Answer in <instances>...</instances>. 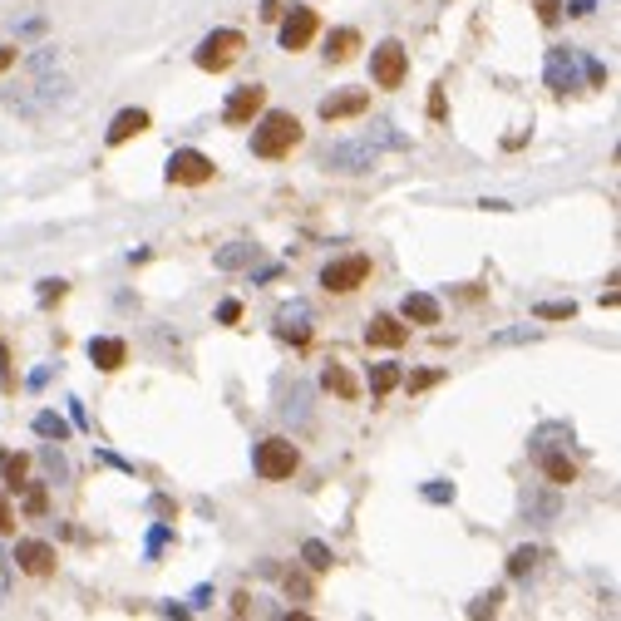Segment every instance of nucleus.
Returning a JSON list of instances; mask_svg holds the SVG:
<instances>
[{"label":"nucleus","mask_w":621,"mask_h":621,"mask_svg":"<svg viewBox=\"0 0 621 621\" xmlns=\"http://www.w3.org/2000/svg\"><path fill=\"white\" fill-rule=\"evenodd\" d=\"M149 508L158 513V518H173V503H168V498H153V503H149Z\"/></svg>","instance_id":"nucleus-56"},{"label":"nucleus","mask_w":621,"mask_h":621,"mask_svg":"<svg viewBox=\"0 0 621 621\" xmlns=\"http://www.w3.org/2000/svg\"><path fill=\"white\" fill-rule=\"evenodd\" d=\"M315 30H321V15L311 5H291V10H281L277 40H281V50H306L315 40Z\"/></svg>","instance_id":"nucleus-9"},{"label":"nucleus","mask_w":621,"mask_h":621,"mask_svg":"<svg viewBox=\"0 0 621 621\" xmlns=\"http://www.w3.org/2000/svg\"><path fill=\"white\" fill-rule=\"evenodd\" d=\"M20 503H25V513H30V518H40V513H45L50 508V493H45V483H20Z\"/></svg>","instance_id":"nucleus-29"},{"label":"nucleus","mask_w":621,"mask_h":621,"mask_svg":"<svg viewBox=\"0 0 621 621\" xmlns=\"http://www.w3.org/2000/svg\"><path fill=\"white\" fill-rule=\"evenodd\" d=\"M543 562V553H538V547H513V553H508V577H518V582H523V577H533V567H538Z\"/></svg>","instance_id":"nucleus-28"},{"label":"nucleus","mask_w":621,"mask_h":621,"mask_svg":"<svg viewBox=\"0 0 621 621\" xmlns=\"http://www.w3.org/2000/svg\"><path fill=\"white\" fill-rule=\"evenodd\" d=\"M533 315H538V321H572V315H577V301H538Z\"/></svg>","instance_id":"nucleus-32"},{"label":"nucleus","mask_w":621,"mask_h":621,"mask_svg":"<svg viewBox=\"0 0 621 621\" xmlns=\"http://www.w3.org/2000/svg\"><path fill=\"white\" fill-rule=\"evenodd\" d=\"M399 315L405 321H415V325H439V315H444V306H439L429 291H409L405 301H399Z\"/></svg>","instance_id":"nucleus-19"},{"label":"nucleus","mask_w":621,"mask_h":621,"mask_svg":"<svg viewBox=\"0 0 621 621\" xmlns=\"http://www.w3.org/2000/svg\"><path fill=\"white\" fill-rule=\"evenodd\" d=\"M498 602H503V587H489V592H479V597L464 607V616H473V621H479V616H493V612H498Z\"/></svg>","instance_id":"nucleus-30"},{"label":"nucleus","mask_w":621,"mask_h":621,"mask_svg":"<svg viewBox=\"0 0 621 621\" xmlns=\"http://www.w3.org/2000/svg\"><path fill=\"white\" fill-rule=\"evenodd\" d=\"M163 178L173 187H203V183H213V178H217V163L207 153H197V149H173V153H168Z\"/></svg>","instance_id":"nucleus-6"},{"label":"nucleus","mask_w":621,"mask_h":621,"mask_svg":"<svg viewBox=\"0 0 621 621\" xmlns=\"http://www.w3.org/2000/svg\"><path fill=\"white\" fill-rule=\"evenodd\" d=\"M10 65H15V45H0V75H5Z\"/></svg>","instance_id":"nucleus-55"},{"label":"nucleus","mask_w":621,"mask_h":621,"mask_svg":"<svg viewBox=\"0 0 621 621\" xmlns=\"http://www.w3.org/2000/svg\"><path fill=\"white\" fill-rule=\"evenodd\" d=\"M301 562H306L311 572H331V562H335L331 543H321V538H306V543H301Z\"/></svg>","instance_id":"nucleus-26"},{"label":"nucleus","mask_w":621,"mask_h":621,"mask_svg":"<svg viewBox=\"0 0 621 621\" xmlns=\"http://www.w3.org/2000/svg\"><path fill=\"white\" fill-rule=\"evenodd\" d=\"M562 5L567 0H533V10H538L543 25H557V20H562Z\"/></svg>","instance_id":"nucleus-39"},{"label":"nucleus","mask_w":621,"mask_h":621,"mask_svg":"<svg viewBox=\"0 0 621 621\" xmlns=\"http://www.w3.org/2000/svg\"><path fill=\"white\" fill-rule=\"evenodd\" d=\"M538 325H518V331H503V335H493V345H518V341H538Z\"/></svg>","instance_id":"nucleus-37"},{"label":"nucleus","mask_w":621,"mask_h":621,"mask_svg":"<svg viewBox=\"0 0 621 621\" xmlns=\"http://www.w3.org/2000/svg\"><path fill=\"white\" fill-rule=\"evenodd\" d=\"M40 464H45V473H50L45 483H69V464H65V454H59L55 439H45V449H40Z\"/></svg>","instance_id":"nucleus-27"},{"label":"nucleus","mask_w":621,"mask_h":621,"mask_svg":"<svg viewBox=\"0 0 621 621\" xmlns=\"http://www.w3.org/2000/svg\"><path fill=\"white\" fill-rule=\"evenodd\" d=\"M483 213H513V203H503V197H483Z\"/></svg>","instance_id":"nucleus-50"},{"label":"nucleus","mask_w":621,"mask_h":621,"mask_svg":"<svg viewBox=\"0 0 621 621\" xmlns=\"http://www.w3.org/2000/svg\"><path fill=\"white\" fill-rule=\"evenodd\" d=\"M217 321H223V325H237V321H242V301L227 297L223 306H217Z\"/></svg>","instance_id":"nucleus-43"},{"label":"nucleus","mask_w":621,"mask_h":621,"mask_svg":"<svg viewBox=\"0 0 621 621\" xmlns=\"http://www.w3.org/2000/svg\"><path fill=\"white\" fill-rule=\"evenodd\" d=\"M35 434H40V439H55V444H65V439L75 434V425H69L65 415H55V409H40V415H35Z\"/></svg>","instance_id":"nucleus-24"},{"label":"nucleus","mask_w":621,"mask_h":621,"mask_svg":"<svg viewBox=\"0 0 621 621\" xmlns=\"http://www.w3.org/2000/svg\"><path fill=\"white\" fill-rule=\"evenodd\" d=\"M405 341H409V325L399 321V315H375V321L365 325V345H380V351H399Z\"/></svg>","instance_id":"nucleus-17"},{"label":"nucleus","mask_w":621,"mask_h":621,"mask_svg":"<svg viewBox=\"0 0 621 621\" xmlns=\"http://www.w3.org/2000/svg\"><path fill=\"white\" fill-rule=\"evenodd\" d=\"M355 50H361V30L355 25H335L331 35H325V59H331V65H345Z\"/></svg>","instance_id":"nucleus-22"},{"label":"nucleus","mask_w":621,"mask_h":621,"mask_svg":"<svg viewBox=\"0 0 621 621\" xmlns=\"http://www.w3.org/2000/svg\"><path fill=\"white\" fill-rule=\"evenodd\" d=\"M577 65H582V75H587V84H592V89H607L612 69H607L602 59H592V55H582V50H577Z\"/></svg>","instance_id":"nucleus-34"},{"label":"nucleus","mask_w":621,"mask_h":621,"mask_svg":"<svg viewBox=\"0 0 621 621\" xmlns=\"http://www.w3.org/2000/svg\"><path fill=\"white\" fill-rule=\"evenodd\" d=\"M454 483H444V479H425V483H419V498H425V503H454Z\"/></svg>","instance_id":"nucleus-35"},{"label":"nucleus","mask_w":621,"mask_h":621,"mask_svg":"<svg viewBox=\"0 0 621 621\" xmlns=\"http://www.w3.org/2000/svg\"><path fill=\"white\" fill-rule=\"evenodd\" d=\"M89 361H94V370L114 375V370L129 365V345H123L119 335H94V341H89Z\"/></svg>","instance_id":"nucleus-16"},{"label":"nucleus","mask_w":621,"mask_h":621,"mask_svg":"<svg viewBox=\"0 0 621 621\" xmlns=\"http://www.w3.org/2000/svg\"><path fill=\"white\" fill-rule=\"evenodd\" d=\"M365 281H370V257L365 251H351V257H335L321 267V287L335 291V297H345V291H361Z\"/></svg>","instance_id":"nucleus-8"},{"label":"nucleus","mask_w":621,"mask_h":621,"mask_svg":"<svg viewBox=\"0 0 621 621\" xmlns=\"http://www.w3.org/2000/svg\"><path fill=\"white\" fill-rule=\"evenodd\" d=\"M439 380H444V370H419V375H409V389H429Z\"/></svg>","instance_id":"nucleus-46"},{"label":"nucleus","mask_w":621,"mask_h":621,"mask_svg":"<svg viewBox=\"0 0 621 621\" xmlns=\"http://www.w3.org/2000/svg\"><path fill=\"white\" fill-rule=\"evenodd\" d=\"M55 547H50L45 538H20L15 543V567L25 577H55Z\"/></svg>","instance_id":"nucleus-13"},{"label":"nucleus","mask_w":621,"mask_h":621,"mask_svg":"<svg viewBox=\"0 0 621 621\" xmlns=\"http://www.w3.org/2000/svg\"><path fill=\"white\" fill-rule=\"evenodd\" d=\"M251 469H257V479L277 483V479H291V473L301 469V454L291 439H261V444L251 449Z\"/></svg>","instance_id":"nucleus-4"},{"label":"nucleus","mask_w":621,"mask_h":621,"mask_svg":"<svg viewBox=\"0 0 621 621\" xmlns=\"http://www.w3.org/2000/svg\"><path fill=\"white\" fill-rule=\"evenodd\" d=\"M257 15H261V20H281V0H261Z\"/></svg>","instance_id":"nucleus-51"},{"label":"nucleus","mask_w":621,"mask_h":621,"mask_svg":"<svg viewBox=\"0 0 621 621\" xmlns=\"http://www.w3.org/2000/svg\"><path fill=\"white\" fill-rule=\"evenodd\" d=\"M380 153L385 149L365 133V139H351V143H331V149L321 153V168H331V173H370Z\"/></svg>","instance_id":"nucleus-5"},{"label":"nucleus","mask_w":621,"mask_h":621,"mask_svg":"<svg viewBox=\"0 0 621 621\" xmlns=\"http://www.w3.org/2000/svg\"><path fill=\"white\" fill-rule=\"evenodd\" d=\"M533 459H538V469L547 473V483H557V489H562V483H577V464L567 454H557L553 444L533 449Z\"/></svg>","instance_id":"nucleus-18"},{"label":"nucleus","mask_w":621,"mask_h":621,"mask_svg":"<svg viewBox=\"0 0 621 621\" xmlns=\"http://www.w3.org/2000/svg\"><path fill=\"white\" fill-rule=\"evenodd\" d=\"M592 10H597V0H567V5H562V15H572V20H587V15H592Z\"/></svg>","instance_id":"nucleus-44"},{"label":"nucleus","mask_w":621,"mask_h":621,"mask_svg":"<svg viewBox=\"0 0 621 621\" xmlns=\"http://www.w3.org/2000/svg\"><path fill=\"white\" fill-rule=\"evenodd\" d=\"M306 399H311V389H306V385H297V389L287 395V405H281V415H287L291 425H306Z\"/></svg>","instance_id":"nucleus-33"},{"label":"nucleus","mask_w":621,"mask_h":621,"mask_svg":"<svg viewBox=\"0 0 621 621\" xmlns=\"http://www.w3.org/2000/svg\"><path fill=\"white\" fill-rule=\"evenodd\" d=\"M15 389V375H10V355H5V341H0V395Z\"/></svg>","instance_id":"nucleus-42"},{"label":"nucleus","mask_w":621,"mask_h":621,"mask_svg":"<svg viewBox=\"0 0 621 621\" xmlns=\"http://www.w3.org/2000/svg\"><path fill=\"white\" fill-rule=\"evenodd\" d=\"M370 109V89H331L321 104H315V114H321L325 123H341V119H361V114Z\"/></svg>","instance_id":"nucleus-10"},{"label":"nucleus","mask_w":621,"mask_h":621,"mask_svg":"<svg viewBox=\"0 0 621 621\" xmlns=\"http://www.w3.org/2000/svg\"><path fill=\"white\" fill-rule=\"evenodd\" d=\"M10 528H15V513H10V503L0 498V533H10Z\"/></svg>","instance_id":"nucleus-53"},{"label":"nucleus","mask_w":621,"mask_h":621,"mask_svg":"<svg viewBox=\"0 0 621 621\" xmlns=\"http://www.w3.org/2000/svg\"><path fill=\"white\" fill-rule=\"evenodd\" d=\"M277 335L291 345H306L311 341V306L306 301H291V306L277 311Z\"/></svg>","instance_id":"nucleus-14"},{"label":"nucleus","mask_w":621,"mask_h":621,"mask_svg":"<svg viewBox=\"0 0 621 621\" xmlns=\"http://www.w3.org/2000/svg\"><path fill=\"white\" fill-rule=\"evenodd\" d=\"M50 385V365H40V370H30V389H45Z\"/></svg>","instance_id":"nucleus-52"},{"label":"nucleus","mask_w":621,"mask_h":621,"mask_svg":"<svg viewBox=\"0 0 621 621\" xmlns=\"http://www.w3.org/2000/svg\"><path fill=\"white\" fill-rule=\"evenodd\" d=\"M149 109H119L109 119V133H104V143L109 149H119V143H129V139H139V133H149Z\"/></svg>","instance_id":"nucleus-15"},{"label":"nucleus","mask_w":621,"mask_h":621,"mask_svg":"<svg viewBox=\"0 0 621 621\" xmlns=\"http://www.w3.org/2000/svg\"><path fill=\"white\" fill-rule=\"evenodd\" d=\"M405 385V370H399L395 361H385V365H370V395L375 399H385L389 389H399Z\"/></svg>","instance_id":"nucleus-25"},{"label":"nucleus","mask_w":621,"mask_h":621,"mask_svg":"<svg viewBox=\"0 0 621 621\" xmlns=\"http://www.w3.org/2000/svg\"><path fill=\"white\" fill-rule=\"evenodd\" d=\"M40 30H45V15H30V20L15 25V35H40Z\"/></svg>","instance_id":"nucleus-49"},{"label":"nucleus","mask_w":621,"mask_h":621,"mask_svg":"<svg viewBox=\"0 0 621 621\" xmlns=\"http://www.w3.org/2000/svg\"><path fill=\"white\" fill-rule=\"evenodd\" d=\"M321 385L331 389V395H341V399H355V395H361V385H355V375L345 370L341 361H331V365H325V370H321Z\"/></svg>","instance_id":"nucleus-23"},{"label":"nucleus","mask_w":621,"mask_h":621,"mask_svg":"<svg viewBox=\"0 0 621 621\" xmlns=\"http://www.w3.org/2000/svg\"><path fill=\"white\" fill-rule=\"evenodd\" d=\"M207 602H213V582H197L193 592H187V612H203Z\"/></svg>","instance_id":"nucleus-40"},{"label":"nucleus","mask_w":621,"mask_h":621,"mask_svg":"<svg viewBox=\"0 0 621 621\" xmlns=\"http://www.w3.org/2000/svg\"><path fill=\"white\" fill-rule=\"evenodd\" d=\"M168 538H173V523H158V528L149 533V557L163 553V543H168Z\"/></svg>","instance_id":"nucleus-41"},{"label":"nucleus","mask_w":621,"mask_h":621,"mask_svg":"<svg viewBox=\"0 0 621 621\" xmlns=\"http://www.w3.org/2000/svg\"><path fill=\"white\" fill-rule=\"evenodd\" d=\"M217 271H247L261 261V247H251V242H227V247H217Z\"/></svg>","instance_id":"nucleus-21"},{"label":"nucleus","mask_w":621,"mask_h":621,"mask_svg":"<svg viewBox=\"0 0 621 621\" xmlns=\"http://www.w3.org/2000/svg\"><path fill=\"white\" fill-rule=\"evenodd\" d=\"M25 469H30L25 454H5V449H0V473H5L10 489H20V483H25Z\"/></svg>","instance_id":"nucleus-31"},{"label":"nucleus","mask_w":621,"mask_h":621,"mask_svg":"<svg viewBox=\"0 0 621 621\" xmlns=\"http://www.w3.org/2000/svg\"><path fill=\"white\" fill-rule=\"evenodd\" d=\"M69 99H75V84H69V75H59V65L55 69H35L25 89L5 94V104L15 114H25V119H40V114H50V109H65Z\"/></svg>","instance_id":"nucleus-1"},{"label":"nucleus","mask_w":621,"mask_h":621,"mask_svg":"<svg viewBox=\"0 0 621 621\" xmlns=\"http://www.w3.org/2000/svg\"><path fill=\"white\" fill-rule=\"evenodd\" d=\"M301 143V119L291 109H261L251 123V153L257 158H287Z\"/></svg>","instance_id":"nucleus-2"},{"label":"nucleus","mask_w":621,"mask_h":621,"mask_svg":"<svg viewBox=\"0 0 621 621\" xmlns=\"http://www.w3.org/2000/svg\"><path fill=\"white\" fill-rule=\"evenodd\" d=\"M242 50H247V35H242V30H233V25H223V30H213V35L197 40L193 65L207 69V75H223V69H233L237 59H242Z\"/></svg>","instance_id":"nucleus-3"},{"label":"nucleus","mask_w":621,"mask_h":621,"mask_svg":"<svg viewBox=\"0 0 621 621\" xmlns=\"http://www.w3.org/2000/svg\"><path fill=\"white\" fill-rule=\"evenodd\" d=\"M65 405H69V425H75V429H84V434H89V419H84V405H79V399H65Z\"/></svg>","instance_id":"nucleus-48"},{"label":"nucleus","mask_w":621,"mask_h":621,"mask_svg":"<svg viewBox=\"0 0 621 621\" xmlns=\"http://www.w3.org/2000/svg\"><path fill=\"white\" fill-rule=\"evenodd\" d=\"M261 109H267V89H261V84H242V89L227 94V104H223V123L242 129V123H251Z\"/></svg>","instance_id":"nucleus-11"},{"label":"nucleus","mask_w":621,"mask_h":621,"mask_svg":"<svg viewBox=\"0 0 621 621\" xmlns=\"http://www.w3.org/2000/svg\"><path fill=\"white\" fill-rule=\"evenodd\" d=\"M557 508H562V498L557 493H543V489H528L523 493V523H553L557 518Z\"/></svg>","instance_id":"nucleus-20"},{"label":"nucleus","mask_w":621,"mask_h":621,"mask_svg":"<svg viewBox=\"0 0 621 621\" xmlns=\"http://www.w3.org/2000/svg\"><path fill=\"white\" fill-rule=\"evenodd\" d=\"M277 577H281V582H287V592L297 597V602H311V582H306V577H301V572H277Z\"/></svg>","instance_id":"nucleus-36"},{"label":"nucleus","mask_w":621,"mask_h":621,"mask_svg":"<svg viewBox=\"0 0 621 621\" xmlns=\"http://www.w3.org/2000/svg\"><path fill=\"white\" fill-rule=\"evenodd\" d=\"M94 459H99V464H109V469H119V473H133V464H129V459L109 454V449H94Z\"/></svg>","instance_id":"nucleus-45"},{"label":"nucleus","mask_w":621,"mask_h":621,"mask_svg":"<svg viewBox=\"0 0 621 621\" xmlns=\"http://www.w3.org/2000/svg\"><path fill=\"white\" fill-rule=\"evenodd\" d=\"M543 79H547V89H553V94L577 89V50H572V45H553V50H547Z\"/></svg>","instance_id":"nucleus-12"},{"label":"nucleus","mask_w":621,"mask_h":621,"mask_svg":"<svg viewBox=\"0 0 621 621\" xmlns=\"http://www.w3.org/2000/svg\"><path fill=\"white\" fill-rule=\"evenodd\" d=\"M251 271V267H247ZM281 277V267H277V261H261V267L257 271H251V281H277Z\"/></svg>","instance_id":"nucleus-47"},{"label":"nucleus","mask_w":621,"mask_h":621,"mask_svg":"<svg viewBox=\"0 0 621 621\" xmlns=\"http://www.w3.org/2000/svg\"><path fill=\"white\" fill-rule=\"evenodd\" d=\"M370 79H375V89H399L409 79V50L399 40H380L370 50Z\"/></svg>","instance_id":"nucleus-7"},{"label":"nucleus","mask_w":621,"mask_h":621,"mask_svg":"<svg viewBox=\"0 0 621 621\" xmlns=\"http://www.w3.org/2000/svg\"><path fill=\"white\" fill-rule=\"evenodd\" d=\"M247 612H251V597L237 592V597H233V616H247Z\"/></svg>","instance_id":"nucleus-54"},{"label":"nucleus","mask_w":621,"mask_h":621,"mask_svg":"<svg viewBox=\"0 0 621 621\" xmlns=\"http://www.w3.org/2000/svg\"><path fill=\"white\" fill-rule=\"evenodd\" d=\"M65 281H59V277H45V281H40V291H35V297H40V306H50V301H59V297H65Z\"/></svg>","instance_id":"nucleus-38"}]
</instances>
